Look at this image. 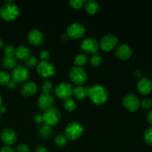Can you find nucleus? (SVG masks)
<instances>
[{
	"label": "nucleus",
	"mask_w": 152,
	"mask_h": 152,
	"mask_svg": "<svg viewBox=\"0 0 152 152\" xmlns=\"http://www.w3.org/2000/svg\"><path fill=\"white\" fill-rule=\"evenodd\" d=\"M39 58L41 61H48L50 58V53L48 50H42L39 53Z\"/></svg>",
	"instance_id": "c9c22d12"
},
{
	"label": "nucleus",
	"mask_w": 152,
	"mask_h": 152,
	"mask_svg": "<svg viewBox=\"0 0 152 152\" xmlns=\"http://www.w3.org/2000/svg\"><path fill=\"white\" fill-rule=\"evenodd\" d=\"M30 56H31V49L29 47L22 45H19L16 48L15 56L17 59L25 60Z\"/></svg>",
	"instance_id": "aec40b11"
},
{
	"label": "nucleus",
	"mask_w": 152,
	"mask_h": 152,
	"mask_svg": "<svg viewBox=\"0 0 152 152\" xmlns=\"http://www.w3.org/2000/svg\"><path fill=\"white\" fill-rule=\"evenodd\" d=\"M80 49L83 52L90 54L98 53L99 49V43L96 39L88 37L85 38L80 44Z\"/></svg>",
	"instance_id": "1a4fd4ad"
},
{
	"label": "nucleus",
	"mask_w": 152,
	"mask_h": 152,
	"mask_svg": "<svg viewBox=\"0 0 152 152\" xmlns=\"http://www.w3.org/2000/svg\"><path fill=\"white\" fill-rule=\"evenodd\" d=\"M6 111H7V108H6L5 106H4V105H1L0 106V114H4L6 112Z\"/></svg>",
	"instance_id": "37998d69"
},
{
	"label": "nucleus",
	"mask_w": 152,
	"mask_h": 152,
	"mask_svg": "<svg viewBox=\"0 0 152 152\" xmlns=\"http://www.w3.org/2000/svg\"><path fill=\"white\" fill-rule=\"evenodd\" d=\"M44 124L50 126H55L59 123L61 119V112L56 107L48 108L42 114Z\"/></svg>",
	"instance_id": "39448f33"
},
{
	"label": "nucleus",
	"mask_w": 152,
	"mask_h": 152,
	"mask_svg": "<svg viewBox=\"0 0 152 152\" xmlns=\"http://www.w3.org/2000/svg\"><path fill=\"white\" fill-rule=\"evenodd\" d=\"M84 7L88 13L91 15H94L99 12L100 9V4L96 0H88V1H86Z\"/></svg>",
	"instance_id": "412c9836"
},
{
	"label": "nucleus",
	"mask_w": 152,
	"mask_h": 152,
	"mask_svg": "<svg viewBox=\"0 0 152 152\" xmlns=\"http://www.w3.org/2000/svg\"><path fill=\"white\" fill-rule=\"evenodd\" d=\"M123 105L126 110L134 112L140 107V99L134 94H128L123 97Z\"/></svg>",
	"instance_id": "9b49d317"
},
{
	"label": "nucleus",
	"mask_w": 152,
	"mask_h": 152,
	"mask_svg": "<svg viewBox=\"0 0 152 152\" xmlns=\"http://www.w3.org/2000/svg\"><path fill=\"white\" fill-rule=\"evenodd\" d=\"M68 138H67L66 136H65V134H63L56 135V137H55L54 139L55 145L57 147H59V148L65 146L67 144V142H68Z\"/></svg>",
	"instance_id": "bb28decb"
},
{
	"label": "nucleus",
	"mask_w": 152,
	"mask_h": 152,
	"mask_svg": "<svg viewBox=\"0 0 152 152\" xmlns=\"http://www.w3.org/2000/svg\"><path fill=\"white\" fill-rule=\"evenodd\" d=\"M28 40L32 45L39 46L44 42L45 37L43 33L39 29H32L28 34Z\"/></svg>",
	"instance_id": "2eb2a0df"
},
{
	"label": "nucleus",
	"mask_w": 152,
	"mask_h": 152,
	"mask_svg": "<svg viewBox=\"0 0 152 152\" xmlns=\"http://www.w3.org/2000/svg\"><path fill=\"white\" fill-rule=\"evenodd\" d=\"M0 152H16V149L13 148L12 146L9 145H4L0 149Z\"/></svg>",
	"instance_id": "e433bc0d"
},
{
	"label": "nucleus",
	"mask_w": 152,
	"mask_h": 152,
	"mask_svg": "<svg viewBox=\"0 0 152 152\" xmlns=\"http://www.w3.org/2000/svg\"><path fill=\"white\" fill-rule=\"evenodd\" d=\"M35 152H50V151H49V150L48 149V148H46L45 146H43V145H38V146L36 147Z\"/></svg>",
	"instance_id": "58836bf2"
},
{
	"label": "nucleus",
	"mask_w": 152,
	"mask_h": 152,
	"mask_svg": "<svg viewBox=\"0 0 152 152\" xmlns=\"http://www.w3.org/2000/svg\"><path fill=\"white\" fill-rule=\"evenodd\" d=\"M140 107L144 110H148L152 107V100L149 98H143L140 101Z\"/></svg>",
	"instance_id": "72a5a7b5"
},
{
	"label": "nucleus",
	"mask_w": 152,
	"mask_h": 152,
	"mask_svg": "<svg viewBox=\"0 0 152 152\" xmlns=\"http://www.w3.org/2000/svg\"><path fill=\"white\" fill-rule=\"evenodd\" d=\"M86 1L85 0H71L68 1V4L71 7L74 9H80L84 7Z\"/></svg>",
	"instance_id": "473e14b6"
},
{
	"label": "nucleus",
	"mask_w": 152,
	"mask_h": 152,
	"mask_svg": "<svg viewBox=\"0 0 152 152\" xmlns=\"http://www.w3.org/2000/svg\"><path fill=\"white\" fill-rule=\"evenodd\" d=\"M34 121L36 122L38 124H40V123H43V117L42 114H37L34 116Z\"/></svg>",
	"instance_id": "4c0bfd02"
},
{
	"label": "nucleus",
	"mask_w": 152,
	"mask_h": 152,
	"mask_svg": "<svg viewBox=\"0 0 152 152\" xmlns=\"http://www.w3.org/2000/svg\"><path fill=\"white\" fill-rule=\"evenodd\" d=\"M37 71L39 75L44 79L50 78L56 73V68L49 61H40L37 66Z\"/></svg>",
	"instance_id": "423d86ee"
},
{
	"label": "nucleus",
	"mask_w": 152,
	"mask_h": 152,
	"mask_svg": "<svg viewBox=\"0 0 152 152\" xmlns=\"http://www.w3.org/2000/svg\"><path fill=\"white\" fill-rule=\"evenodd\" d=\"M89 87L85 86H77L73 89V96L78 100L85 99L88 95Z\"/></svg>",
	"instance_id": "6ab92c4d"
},
{
	"label": "nucleus",
	"mask_w": 152,
	"mask_h": 152,
	"mask_svg": "<svg viewBox=\"0 0 152 152\" xmlns=\"http://www.w3.org/2000/svg\"><path fill=\"white\" fill-rule=\"evenodd\" d=\"M143 140L147 145L152 146V127H149L145 131L143 134Z\"/></svg>",
	"instance_id": "7c9ffc66"
},
{
	"label": "nucleus",
	"mask_w": 152,
	"mask_h": 152,
	"mask_svg": "<svg viewBox=\"0 0 152 152\" xmlns=\"http://www.w3.org/2000/svg\"><path fill=\"white\" fill-rule=\"evenodd\" d=\"M11 80V76L7 71H0V86H7Z\"/></svg>",
	"instance_id": "cd10ccee"
},
{
	"label": "nucleus",
	"mask_w": 152,
	"mask_h": 152,
	"mask_svg": "<svg viewBox=\"0 0 152 152\" xmlns=\"http://www.w3.org/2000/svg\"><path fill=\"white\" fill-rule=\"evenodd\" d=\"M114 55L120 60H127L132 56V50L127 44L118 45L114 48Z\"/></svg>",
	"instance_id": "4468645a"
},
{
	"label": "nucleus",
	"mask_w": 152,
	"mask_h": 152,
	"mask_svg": "<svg viewBox=\"0 0 152 152\" xmlns=\"http://www.w3.org/2000/svg\"><path fill=\"white\" fill-rule=\"evenodd\" d=\"M16 48L13 45H7L4 48V55H5V56H9V57L15 56V55H16Z\"/></svg>",
	"instance_id": "2f4dec72"
},
{
	"label": "nucleus",
	"mask_w": 152,
	"mask_h": 152,
	"mask_svg": "<svg viewBox=\"0 0 152 152\" xmlns=\"http://www.w3.org/2000/svg\"><path fill=\"white\" fill-rule=\"evenodd\" d=\"M1 114H0V120H1Z\"/></svg>",
	"instance_id": "de8ad7c7"
},
{
	"label": "nucleus",
	"mask_w": 152,
	"mask_h": 152,
	"mask_svg": "<svg viewBox=\"0 0 152 152\" xmlns=\"http://www.w3.org/2000/svg\"><path fill=\"white\" fill-rule=\"evenodd\" d=\"M38 90L37 85L33 81H27L21 86L20 93L25 97H30L36 94Z\"/></svg>",
	"instance_id": "a211bd4d"
},
{
	"label": "nucleus",
	"mask_w": 152,
	"mask_h": 152,
	"mask_svg": "<svg viewBox=\"0 0 152 152\" xmlns=\"http://www.w3.org/2000/svg\"><path fill=\"white\" fill-rule=\"evenodd\" d=\"M20 15V9L12 0L6 1L0 7V17L6 22H12Z\"/></svg>",
	"instance_id": "f03ea898"
},
{
	"label": "nucleus",
	"mask_w": 152,
	"mask_h": 152,
	"mask_svg": "<svg viewBox=\"0 0 152 152\" xmlns=\"http://www.w3.org/2000/svg\"><path fill=\"white\" fill-rule=\"evenodd\" d=\"M41 88L43 94H50L53 91V84L50 80H45L42 83Z\"/></svg>",
	"instance_id": "c85d7f7f"
},
{
	"label": "nucleus",
	"mask_w": 152,
	"mask_h": 152,
	"mask_svg": "<svg viewBox=\"0 0 152 152\" xmlns=\"http://www.w3.org/2000/svg\"><path fill=\"white\" fill-rule=\"evenodd\" d=\"M88 96L93 103L96 105H102L108 101L109 94L105 86L96 84L89 87Z\"/></svg>",
	"instance_id": "f257e3e1"
},
{
	"label": "nucleus",
	"mask_w": 152,
	"mask_h": 152,
	"mask_svg": "<svg viewBox=\"0 0 152 152\" xmlns=\"http://www.w3.org/2000/svg\"><path fill=\"white\" fill-rule=\"evenodd\" d=\"M67 35L72 39H80L86 34V28L80 22H74L67 28Z\"/></svg>",
	"instance_id": "f8f14e48"
},
{
	"label": "nucleus",
	"mask_w": 152,
	"mask_h": 152,
	"mask_svg": "<svg viewBox=\"0 0 152 152\" xmlns=\"http://www.w3.org/2000/svg\"><path fill=\"white\" fill-rule=\"evenodd\" d=\"M68 38H69V37H68V36L67 35V34H62V41H64V42L67 41Z\"/></svg>",
	"instance_id": "c03bdc74"
},
{
	"label": "nucleus",
	"mask_w": 152,
	"mask_h": 152,
	"mask_svg": "<svg viewBox=\"0 0 152 152\" xmlns=\"http://www.w3.org/2000/svg\"><path fill=\"white\" fill-rule=\"evenodd\" d=\"M4 46V40L1 39H0V48H2Z\"/></svg>",
	"instance_id": "a18cd8bd"
},
{
	"label": "nucleus",
	"mask_w": 152,
	"mask_h": 152,
	"mask_svg": "<svg viewBox=\"0 0 152 152\" xmlns=\"http://www.w3.org/2000/svg\"><path fill=\"white\" fill-rule=\"evenodd\" d=\"M12 80L16 83H25L28 81L30 77V71L25 65H17L11 71Z\"/></svg>",
	"instance_id": "0eeeda50"
},
{
	"label": "nucleus",
	"mask_w": 152,
	"mask_h": 152,
	"mask_svg": "<svg viewBox=\"0 0 152 152\" xmlns=\"http://www.w3.org/2000/svg\"><path fill=\"white\" fill-rule=\"evenodd\" d=\"M17 59L16 56H13V57H9V56H4L2 59V64L3 67L7 69H13L17 65Z\"/></svg>",
	"instance_id": "4be33fe9"
},
{
	"label": "nucleus",
	"mask_w": 152,
	"mask_h": 152,
	"mask_svg": "<svg viewBox=\"0 0 152 152\" xmlns=\"http://www.w3.org/2000/svg\"><path fill=\"white\" fill-rule=\"evenodd\" d=\"M39 134L43 138H48L53 134V130L50 126L46 124L42 125L39 129Z\"/></svg>",
	"instance_id": "b1692460"
},
{
	"label": "nucleus",
	"mask_w": 152,
	"mask_h": 152,
	"mask_svg": "<svg viewBox=\"0 0 152 152\" xmlns=\"http://www.w3.org/2000/svg\"><path fill=\"white\" fill-rule=\"evenodd\" d=\"M134 77H136L137 79H141L142 77V74L141 71H136L134 72Z\"/></svg>",
	"instance_id": "79ce46f5"
},
{
	"label": "nucleus",
	"mask_w": 152,
	"mask_h": 152,
	"mask_svg": "<svg viewBox=\"0 0 152 152\" xmlns=\"http://www.w3.org/2000/svg\"><path fill=\"white\" fill-rule=\"evenodd\" d=\"M69 79L73 83L77 86H84L88 80V74L82 67L74 66L69 71Z\"/></svg>",
	"instance_id": "20e7f679"
},
{
	"label": "nucleus",
	"mask_w": 152,
	"mask_h": 152,
	"mask_svg": "<svg viewBox=\"0 0 152 152\" xmlns=\"http://www.w3.org/2000/svg\"><path fill=\"white\" fill-rule=\"evenodd\" d=\"M146 120H147V122H148V123L151 125V127H152V109L151 110V111H148V113L147 114Z\"/></svg>",
	"instance_id": "a19ab883"
},
{
	"label": "nucleus",
	"mask_w": 152,
	"mask_h": 152,
	"mask_svg": "<svg viewBox=\"0 0 152 152\" xmlns=\"http://www.w3.org/2000/svg\"><path fill=\"white\" fill-rule=\"evenodd\" d=\"M84 132V127L80 123L77 121L70 122L66 125L65 129V134L68 140L74 141L79 139Z\"/></svg>",
	"instance_id": "7ed1b4c3"
},
{
	"label": "nucleus",
	"mask_w": 152,
	"mask_h": 152,
	"mask_svg": "<svg viewBox=\"0 0 152 152\" xmlns=\"http://www.w3.org/2000/svg\"><path fill=\"white\" fill-rule=\"evenodd\" d=\"M102 62V57L99 53H94L90 58V64L94 68H98L101 65Z\"/></svg>",
	"instance_id": "a878e982"
},
{
	"label": "nucleus",
	"mask_w": 152,
	"mask_h": 152,
	"mask_svg": "<svg viewBox=\"0 0 152 152\" xmlns=\"http://www.w3.org/2000/svg\"><path fill=\"white\" fill-rule=\"evenodd\" d=\"M119 39L116 35L112 34H108L103 36L99 42V47L104 51H111L114 50L118 44Z\"/></svg>",
	"instance_id": "9d476101"
},
{
	"label": "nucleus",
	"mask_w": 152,
	"mask_h": 152,
	"mask_svg": "<svg viewBox=\"0 0 152 152\" xmlns=\"http://www.w3.org/2000/svg\"><path fill=\"white\" fill-rule=\"evenodd\" d=\"M63 107L66 111H74L77 108V103L74 99L72 97H70L64 100Z\"/></svg>",
	"instance_id": "393cba45"
},
{
	"label": "nucleus",
	"mask_w": 152,
	"mask_h": 152,
	"mask_svg": "<svg viewBox=\"0 0 152 152\" xmlns=\"http://www.w3.org/2000/svg\"><path fill=\"white\" fill-rule=\"evenodd\" d=\"M7 87L8 88V89H10V90H14V89L17 87V83L11 80L10 83L7 84Z\"/></svg>",
	"instance_id": "ea45409f"
},
{
	"label": "nucleus",
	"mask_w": 152,
	"mask_h": 152,
	"mask_svg": "<svg viewBox=\"0 0 152 152\" xmlns=\"http://www.w3.org/2000/svg\"><path fill=\"white\" fill-rule=\"evenodd\" d=\"M137 88L140 94L146 96L152 91V80L148 77H142L137 84Z\"/></svg>",
	"instance_id": "dca6fc26"
},
{
	"label": "nucleus",
	"mask_w": 152,
	"mask_h": 152,
	"mask_svg": "<svg viewBox=\"0 0 152 152\" xmlns=\"http://www.w3.org/2000/svg\"><path fill=\"white\" fill-rule=\"evenodd\" d=\"M31 148L29 145L25 143H20L16 146V152H30Z\"/></svg>",
	"instance_id": "f704fd0d"
},
{
	"label": "nucleus",
	"mask_w": 152,
	"mask_h": 152,
	"mask_svg": "<svg viewBox=\"0 0 152 152\" xmlns=\"http://www.w3.org/2000/svg\"><path fill=\"white\" fill-rule=\"evenodd\" d=\"M1 140L5 145L11 146L17 140V134L11 128H5L1 133Z\"/></svg>",
	"instance_id": "ddd939ff"
},
{
	"label": "nucleus",
	"mask_w": 152,
	"mask_h": 152,
	"mask_svg": "<svg viewBox=\"0 0 152 152\" xmlns=\"http://www.w3.org/2000/svg\"><path fill=\"white\" fill-rule=\"evenodd\" d=\"M2 105V97H1V94H0V106Z\"/></svg>",
	"instance_id": "49530a36"
},
{
	"label": "nucleus",
	"mask_w": 152,
	"mask_h": 152,
	"mask_svg": "<svg viewBox=\"0 0 152 152\" xmlns=\"http://www.w3.org/2000/svg\"><path fill=\"white\" fill-rule=\"evenodd\" d=\"M73 86L68 82H61L56 85L54 89L55 94L61 99H68L73 96Z\"/></svg>",
	"instance_id": "6e6552de"
},
{
	"label": "nucleus",
	"mask_w": 152,
	"mask_h": 152,
	"mask_svg": "<svg viewBox=\"0 0 152 152\" xmlns=\"http://www.w3.org/2000/svg\"><path fill=\"white\" fill-rule=\"evenodd\" d=\"M88 56L85 53H79V54L76 55L74 59V66L82 67L86 65L88 62Z\"/></svg>",
	"instance_id": "5701e85b"
},
{
	"label": "nucleus",
	"mask_w": 152,
	"mask_h": 152,
	"mask_svg": "<svg viewBox=\"0 0 152 152\" xmlns=\"http://www.w3.org/2000/svg\"><path fill=\"white\" fill-rule=\"evenodd\" d=\"M53 103H54V98L50 94L42 93L37 100L38 107L44 111L50 107H53Z\"/></svg>",
	"instance_id": "f3484780"
},
{
	"label": "nucleus",
	"mask_w": 152,
	"mask_h": 152,
	"mask_svg": "<svg viewBox=\"0 0 152 152\" xmlns=\"http://www.w3.org/2000/svg\"><path fill=\"white\" fill-rule=\"evenodd\" d=\"M38 63L39 60L37 57L32 56V55L27 58L26 59H25V65L27 68H34V67H37Z\"/></svg>",
	"instance_id": "c756f323"
}]
</instances>
